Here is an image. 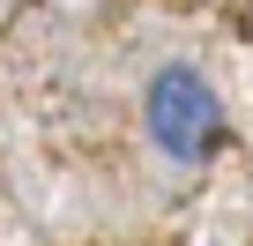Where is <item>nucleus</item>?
<instances>
[{
    "mask_svg": "<svg viewBox=\"0 0 253 246\" xmlns=\"http://www.w3.org/2000/svg\"><path fill=\"white\" fill-rule=\"evenodd\" d=\"M142 127H149V142H157L164 164H186V172L209 164V157L223 149V104H216V82H209L201 67H186V60L157 67L149 90H142Z\"/></svg>",
    "mask_w": 253,
    "mask_h": 246,
    "instance_id": "f257e3e1",
    "label": "nucleus"
}]
</instances>
